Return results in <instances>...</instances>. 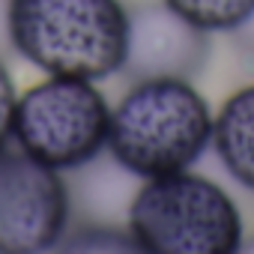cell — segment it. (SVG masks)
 Masks as SVG:
<instances>
[{
	"instance_id": "1",
	"label": "cell",
	"mask_w": 254,
	"mask_h": 254,
	"mask_svg": "<svg viewBox=\"0 0 254 254\" xmlns=\"http://www.w3.org/2000/svg\"><path fill=\"white\" fill-rule=\"evenodd\" d=\"M209 144V105L183 78L135 81L108 120V150L114 162L144 180L191 168Z\"/></svg>"
},
{
	"instance_id": "2",
	"label": "cell",
	"mask_w": 254,
	"mask_h": 254,
	"mask_svg": "<svg viewBox=\"0 0 254 254\" xmlns=\"http://www.w3.org/2000/svg\"><path fill=\"white\" fill-rule=\"evenodd\" d=\"M6 27L24 60L63 78H111L129 45V9L120 0H9Z\"/></svg>"
},
{
	"instance_id": "3",
	"label": "cell",
	"mask_w": 254,
	"mask_h": 254,
	"mask_svg": "<svg viewBox=\"0 0 254 254\" xmlns=\"http://www.w3.org/2000/svg\"><path fill=\"white\" fill-rule=\"evenodd\" d=\"M129 233L150 254H233L242 248V215L221 186L180 171L141 186L129 206Z\"/></svg>"
},
{
	"instance_id": "4",
	"label": "cell",
	"mask_w": 254,
	"mask_h": 254,
	"mask_svg": "<svg viewBox=\"0 0 254 254\" xmlns=\"http://www.w3.org/2000/svg\"><path fill=\"white\" fill-rule=\"evenodd\" d=\"M111 108L96 81L51 75L15 102L12 138L21 153L54 168L75 171L108 147Z\"/></svg>"
},
{
	"instance_id": "5",
	"label": "cell",
	"mask_w": 254,
	"mask_h": 254,
	"mask_svg": "<svg viewBox=\"0 0 254 254\" xmlns=\"http://www.w3.org/2000/svg\"><path fill=\"white\" fill-rule=\"evenodd\" d=\"M69 191L60 171L27 153H0V254H33L60 242Z\"/></svg>"
},
{
	"instance_id": "6",
	"label": "cell",
	"mask_w": 254,
	"mask_h": 254,
	"mask_svg": "<svg viewBox=\"0 0 254 254\" xmlns=\"http://www.w3.org/2000/svg\"><path fill=\"white\" fill-rule=\"evenodd\" d=\"M209 60V33L189 24L168 3H144L129 12V45L123 75L132 81L183 78L191 81Z\"/></svg>"
},
{
	"instance_id": "7",
	"label": "cell",
	"mask_w": 254,
	"mask_h": 254,
	"mask_svg": "<svg viewBox=\"0 0 254 254\" xmlns=\"http://www.w3.org/2000/svg\"><path fill=\"white\" fill-rule=\"evenodd\" d=\"M212 147L224 171L254 191V84L230 93L212 117Z\"/></svg>"
},
{
	"instance_id": "8",
	"label": "cell",
	"mask_w": 254,
	"mask_h": 254,
	"mask_svg": "<svg viewBox=\"0 0 254 254\" xmlns=\"http://www.w3.org/2000/svg\"><path fill=\"white\" fill-rule=\"evenodd\" d=\"M162 3L206 33H236L254 15V0H162Z\"/></svg>"
},
{
	"instance_id": "9",
	"label": "cell",
	"mask_w": 254,
	"mask_h": 254,
	"mask_svg": "<svg viewBox=\"0 0 254 254\" xmlns=\"http://www.w3.org/2000/svg\"><path fill=\"white\" fill-rule=\"evenodd\" d=\"M15 84L9 78V69L0 60V153L6 150V141L12 135V114H15Z\"/></svg>"
}]
</instances>
